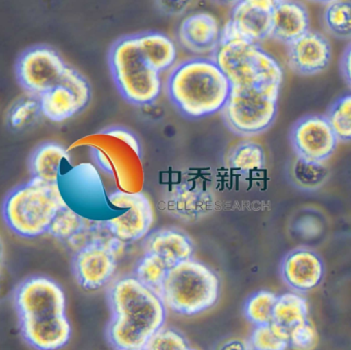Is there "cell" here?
<instances>
[{"instance_id":"cell-1","label":"cell","mask_w":351,"mask_h":350,"mask_svg":"<svg viewBox=\"0 0 351 350\" xmlns=\"http://www.w3.org/2000/svg\"><path fill=\"white\" fill-rule=\"evenodd\" d=\"M108 301L112 319L108 337L117 350L145 347L165 325L168 310L159 292L141 283L134 275L112 282Z\"/></svg>"},{"instance_id":"cell-2","label":"cell","mask_w":351,"mask_h":350,"mask_svg":"<svg viewBox=\"0 0 351 350\" xmlns=\"http://www.w3.org/2000/svg\"><path fill=\"white\" fill-rule=\"evenodd\" d=\"M231 84L213 58L195 57L170 72L167 92L178 110L191 119L209 117L223 110Z\"/></svg>"},{"instance_id":"cell-3","label":"cell","mask_w":351,"mask_h":350,"mask_svg":"<svg viewBox=\"0 0 351 350\" xmlns=\"http://www.w3.org/2000/svg\"><path fill=\"white\" fill-rule=\"evenodd\" d=\"M67 205L60 187L32 177L10 191L3 204V216L12 232L23 238L47 234L58 212Z\"/></svg>"},{"instance_id":"cell-4","label":"cell","mask_w":351,"mask_h":350,"mask_svg":"<svg viewBox=\"0 0 351 350\" xmlns=\"http://www.w3.org/2000/svg\"><path fill=\"white\" fill-rule=\"evenodd\" d=\"M219 288L217 274L192 257L170 268L159 294L167 310L193 316L217 304Z\"/></svg>"},{"instance_id":"cell-5","label":"cell","mask_w":351,"mask_h":350,"mask_svg":"<svg viewBox=\"0 0 351 350\" xmlns=\"http://www.w3.org/2000/svg\"><path fill=\"white\" fill-rule=\"evenodd\" d=\"M213 59L231 86H281L282 84V67L258 43L237 37H221Z\"/></svg>"},{"instance_id":"cell-6","label":"cell","mask_w":351,"mask_h":350,"mask_svg":"<svg viewBox=\"0 0 351 350\" xmlns=\"http://www.w3.org/2000/svg\"><path fill=\"white\" fill-rule=\"evenodd\" d=\"M110 67L119 92L128 102L152 104L161 95V73L143 59L135 35L114 43L110 51Z\"/></svg>"},{"instance_id":"cell-7","label":"cell","mask_w":351,"mask_h":350,"mask_svg":"<svg viewBox=\"0 0 351 350\" xmlns=\"http://www.w3.org/2000/svg\"><path fill=\"white\" fill-rule=\"evenodd\" d=\"M280 86H232L223 108L228 128L240 136H256L272 126Z\"/></svg>"},{"instance_id":"cell-8","label":"cell","mask_w":351,"mask_h":350,"mask_svg":"<svg viewBox=\"0 0 351 350\" xmlns=\"http://www.w3.org/2000/svg\"><path fill=\"white\" fill-rule=\"evenodd\" d=\"M126 243L114 236L91 243L75 251L73 272L77 283L86 290H98L108 285L118 267V259Z\"/></svg>"},{"instance_id":"cell-9","label":"cell","mask_w":351,"mask_h":350,"mask_svg":"<svg viewBox=\"0 0 351 350\" xmlns=\"http://www.w3.org/2000/svg\"><path fill=\"white\" fill-rule=\"evenodd\" d=\"M108 205L126 209L120 215L104 220L110 232L125 243L143 240L151 233L154 208L145 194L114 191L108 196Z\"/></svg>"},{"instance_id":"cell-10","label":"cell","mask_w":351,"mask_h":350,"mask_svg":"<svg viewBox=\"0 0 351 350\" xmlns=\"http://www.w3.org/2000/svg\"><path fill=\"white\" fill-rule=\"evenodd\" d=\"M15 305L20 319L66 314L64 290L47 276H32L21 282L16 290Z\"/></svg>"},{"instance_id":"cell-11","label":"cell","mask_w":351,"mask_h":350,"mask_svg":"<svg viewBox=\"0 0 351 350\" xmlns=\"http://www.w3.org/2000/svg\"><path fill=\"white\" fill-rule=\"evenodd\" d=\"M67 65L57 51L38 47L26 51L17 64V78L27 94L40 97L62 82Z\"/></svg>"},{"instance_id":"cell-12","label":"cell","mask_w":351,"mask_h":350,"mask_svg":"<svg viewBox=\"0 0 351 350\" xmlns=\"http://www.w3.org/2000/svg\"><path fill=\"white\" fill-rule=\"evenodd\" d=\"M291 145L295 154L308 160L326 162L338 146L339 140L324 115L301 117L291 128Z\"/></svg>"},{"instance_id":"cell-13","label":"cell","mask_w":351,"mask_h":350,"mask_svg":"<svg viewBox=\"0 0 351 350\" xmlns=\"http://www.w3.org/2000/svg\"><path fill=\"white\" fill-rule=\"evenodd\" d=\"M274 0H239L231 19L221 29V37H237L260 43L270 37Z\"/></svg>"},{"instance_id":"cell-14","label":"cell","mask_w":351,"mask_h":350,"mask_svg":"<svg viewBox=\"0 0 351 350\" xmlns=\"http://www.w3.org/2000/svg\"><path fill=\"white\" fill-rule=\"evenodd\" d=\"M59 187L67 205L73 204L85 209H98L108 203L100 175L91 164L84 163L62 174Z\"/></svg>"},{"instance_id":"cell-15","label":"cell","mask_w":351,"mask_h":350,"mask_svg":"<svg viewBox=\"0 0 351 350\" xmlns=\"http://www.w3.org/2000/svg\"><path fill=\"white\" fill-rule=\"evenodd\" d=\"M280 272L283 281L293 292L304 294L322 283L324 264L313 249L298 247L283 257Z\"/></svg>"},{"instance_id":"cell-16","label":"cell","mask_w":351,"mask_h":350,"mask_svg":"<svg viewBox=\"0 0 351 350\" xmlns=\"http://www.w3.org/2000/svg\"><path fill=\"white\" fill-rule=\"evenodd\" d=\"M332 58L330 41L324 35L309 30L287 45L291 69L302 75H315L328 68Z\"/></svg>"},{"instance_id":"cell-17","label":"cell","mask_w":351,"mask_h":350,"mask_svg":"<svg viewBox=\"0 0 351 350\" xmlns=\"http://www.w3.org/2000/svg\"><path fill=\"white\" fill-rule=\"evenodd\" d=\"M163 204L164 210L172 218L194 222L206 218L215 210V198L207 189L182 183L168 191Z\"/></svg>"},{"instance_id":"cell-18","label":"cell","mask_w":351,"mask_h":350,"mask_svg":"<svg viewBox=\"0 0 351 350\" xmlns=\"http://www.w3.org/2000/svg\"><path fill=\"white\" fill-rule=\"evenodd\" d=\"M221 38L219 21L209 12H195L186 16L178 29L182 47L196 55L215 53Z\"/></svg>"},{"instance_id":"cell-19","label":"cell","mask_w":351,"mask_h":350,"mask_svg":"<svg viewBox=\"0 0 351 350\" xmlns=\"http://www.w3.org/2000/svg\"><path fill=\"white\" fill-rule=\"evenodd\" d=\"M24 340L36 350H59L71 337V325L66 314L46 318L20 319Z\"/></svg>"},{"instance_id":"cell-20","label":"cell","mask_w":351,"mask_h":350,"mask_svg":"<svg viewBox=\"0 0 351 350\" xmlns=\"http://www.w3.org/2000/svg\"><path fill=\"white\" fill-rule=\"evenodd\" d=\"M307 8L298 0H277L272 12L270 37L289 45L310 30Z\"/></svg>"},{"instance_id":"cell-21","label":"cell","mask_w":351,"mask_h":350,"mask_svg":"<svg viewBox=\"0 0 351 350\" xmlns=\"http://www.w3.org/2000/svg\"><path fill=\"white\" fill-rule=\"evenodd\" d=\"M145 253L161 257L169 268L192 259L194 244L190 237L173 228L159 229L145 238Z\"/></svg>"},{"instance_id":"cell-22","label":"cell","mask_w":351,"mask_h":350,"mask_svg":"<svg viewBox=\"0 0 351 350\" xmlns=\"http://www.w3.org/2000/svg\"><path fill=\"white\" fill-rule=\"evenodd\" d=\"M135 38L143 59L160 73L176 65L178 47L168 35L158 31H147L135 35Z\"/></svg>"},{"instance_id":"cell-23","label":"cell","mask_w":351,"mask_h":350,"mask_svg":"<svg viewBox=\"0 0 351 350\" xmlns=\"http://www.w3.org/2000/svg\"><path fill=\"white\" fill-rule=\"evenodd\" d=\"M65 163H71L66 148L57 142H45L38 145L30 156L32 177L58 185Z\"/></svg>"},{"instance_id":"cell-24","label":"cell","mask_w":351,"mask_h":350,"mask_svg":"<svg viewBox=\"0 0 351 350\" xmlns=\"http://www.w3.org/2000/svg\"><path fill=\"white\" fill-rule=\"evenodd\" d=\"M43 117L55 123H62L83 110L77 96L64 84L51 89L40 96Z\"/></svg>"},{"instance_id":"cell-25","label":"cell","mask_w":351,"mask_h":350,"mask_svg":"<svg viewBox=\"0 0 351 350\" xmlns=\"http://www.w3.org/2000/svg\"><path fill=\"white\" fill-rule=\"evenodd\" d=\"M308 303L300 292H289L277 296L271 323L287 333L308 318Z\"/></svg>"},{"instance_id":"cell-26","label":"cell","mask_w":351,"mask_h":350,"mask_svg":"<svg viewBox=\"0 0 351 350\" xmlns=\"http://www.w3.org/2000/svg\"><path fill=\"white\" fill-rule=\"evenodd\" d=\"M289 178L298 189L314 191L324 187L330 176V170L326 162L308 160L295 156L291 163Z\"/></svg>"},{"instance_id":"cell-27","label":"cell","mask_w":351,"mask_h":350,"mask_svg":"<svg viewBox=\"0 0 351 350\" xmlns=\"http://www.w3.org/2000/svg\"><path fill=\"white\" fill-rule=\"evenodd\" d=\"M322 20L332 36L351 39V0H332L326 3Z\"/></svg>"},{"instance_id":"cell-28","label":"cell","mask_w":351,"mask_h":350,"mask_svg":"<svg viewBox=\"0 0 351 350\" xmlns=\"http://www.w3.org/2000/svg\"><path fill=\"white\" fill-rule=\"evenodd\" d=\"M266 163L264 150L252 141L240 142L229 156L230 167L240 174H250L264 168Z\"/></svg>"},{"instance_id":"cell-29","label":"cell","mask_w":351,"mask_h":350,"mask_svg":"<svg viewBox=\"0 0 351 350\" xmlns=\"http://www.w3.org/2000/svg\"><path fill=\"white\" fill-rule=\"evenodd\" d=\"M43 117L40 97L27 94L15 101L8 113V125L14 131L32 127Z\"/></svg>"},{"instance_id":"cell-30","label":"cell","mask_w":351,"mask_h":350,"mask_svg":"<svg viewBox=\"0 0 351 350\" xmlns=\"http://www.w3.org/2000/svg\"><path fill=\"white\" fill-rule=\"evenodd\" d=\"M89 218L82 215L71 206L65 205L51 224L48 234L66 244L87 224Z\"/></svg>"},{"instance_id":"cell-31","label":"cell","mask_w":351,"mask_h":350,"mask_svg":"<svg viewBox=\"0 0 351 350\" xmlns=\"http://www.w3.org/2000/svg\"><path fill=\"white\" fill-rule=\"evenodd\" d=\"M169 269L161 257L145 253L135 267L134 276L141 283L159 292Z\"/></svg>"},{"instance_id":"cell-32","label":"cell","mask_w":351,"mask_h":350,"mask_svg":"<svg viewBox=\"0 0 351 350\" xmlns=\"http://www.w3.org/2000/svg\"><path fill=\"white\" fill-rule=\"evenodd\" d=\"M277 296L270 290H258L248 298L244 306L246 318L256 325H268L272 321Z\"/></svg>"},{"instance_id":"cell-33","label":"cell","mask_w":351,"mask_h":350,"mask_svg":"<svg viewBox=\"0 0 351 350\" xmlns=\"http://www.w3.org/2000/svg\"><path fill=\"white\" fill-rule=\"evenodd\" d=\"M248 341L254 350H287L289 347L287 333L272 323L254 327Z\"/></svg>"},{"instance_id":"cell-34","label":"cell","mask_w":351,"mask_h":350,"mask_svg":"<svg viewBox=\"0 0 351 350\" xmlns=\"http://www.w3.org/2000/svg\"><path fill=\"white\" fill-rule=\"evenodd\" d=\"M326 119L339 141H351V93L332 103Z\"/></svg>"},{"instance_id":"cell-35","label":"cell","mask_w":351,"mask_h":350,"mask_svg":"<svg viewBox=\"0 0 351 350\" xmlns=\"http://www.w3.org/2000/svg\"><path fill=\"white\" fill-rule=\"evenodd\" d=\"M147 350H194L180 331L164 325L147 342Z\"/></svg>"},{"instance_id":"cell-36","label":"cell","mask_w":351,"mask_h":350,"mask_svg":"<svg viewBox=\"0 0 351 350\" xmlns=\"http://www.w3.org/2000/svg\"><path fill=\"white\" fill-rule=\"evenodd\" d=\"M289 347L293 350H314L318 344V335L310 320L305 321L289 333Z\"/></svg>"},{"instance_id":"cell-37","label":"cell","mask_w":351,"mask_h":350,"mask_svg":"<svg viewBox=\"0 0 351 350\" xmlns=\"http://www.w3.org/2000/svg\"><path fill=\"white\" fill-rule=\"evenodd\" d=\"M61 84L69 89L77 96L82 108H85L91 99V88L89 82L77 70L67 67Z\"/></svg>"},{"instance_id":"cell-38","label":"cell","mask_w":351,"mask_h":350,"mask_svg":"<svg viewBox=\"0 0 351 350\" xmlns=\"http://www.w3.org/2000/svg\"><path fill=\"white\" fill-rule=\"evenodd\" d=\"M295 231L305 239H314L319 236L324 231V224L322 220L317 216L308 215L301 216L295 222Z\"/></svg>"},{"instance_id":"cell-39","label":"cell","mask_w":351,"mask_h":350,"mask_svg":"<svg viewBox=\"0 0 351 350\" xmlns=\"http://www.w3.org/2000/svg\"><path fill=\"white\" fill-rule=\"evenodd\" d=\"M102 134H106V135L112 136V137L122 140L123 142L128 144V145L132 148V150H134L137 156H141V143H139L136 136H135L132 132L129 131V130L122 127H112L102 131Z\"/></svg>"},{"instance_id":"cell-40","label":"cell","mask_w":351,"mask_h":350,"mask_svg":"<svg viewBox=\"0 0 351 350\" xmlns=\"http://www.w3.org/2000/svg\"><path fill=\"white\" fill-rule=\"evenodd\" d=\"M156 3L163 14L176 16L186 12L192 0H156Z\"/></svg>"},{"instance_id":"cell-41","label":"cell","mask_w":351,"mask_h":350,"mask_svg":"<svg viewBox=\"0 0 351 350\" xmlns=\"http://www.w3.org/2000/svg\"><path fill=\"white\" fill-rule=\"evenodd\" d=\"M213 350H254L250 341L239 337H230L221 340L215 345Z\"/></svg>"},{"instance_id":"cell-42","label":"cell","mask_w":351,"mask_h":350,"mask_svg":"<svg viewBox=\"0 0 351 350\" xmlns=\"http://www.w3.org/2000/svg\"><path fill=\"white\" fill-rule=\"evenodd\" d=\"M341 70L347 84L351 86V43L347 47L341 60Z\"/></svg>"},{"instance_id":"cell-43","label":"cell","mask_w":351,"mask_h":350,"mask_svg":"<svg viewBox=\"0 0 351 350\" xmlns=\"http://www.w3.org/2000/svg\"><path fill=\"white\" fill-rule=\"evenodd\" d=\"M92 152H93L94 160L97 163L98 166L106 172L112 173V166H110V160H108L106 154L101 150H97V148H93Z\"/></svg>"},{"instance_id":"cell-44","label":"cell","mask_w":351,"mask_h":350,"mask_svg":"<svg viewBox=\"0 0 351 350\" xmlns=\"http://www.w3.org/2000/svg\"><path fill=\"white\" fill-rule=\"evenodd\" d=\"M5 244H3V239H1V237H0V275H1V272H3V266H5Z\"/></svg>"},{"instance_id":"cell-45","label":"cell","mask_w":351,"mask_h":350,"mask_svg":"<svg viewBox=\"0 0 351 350\" xmlns=\"http://www.w3.org/2000/svg\"><path fill=\"white\" fill-rule=\"evenodd\" d=\"M219 1L223 4H231V5H235L239 0H219Z\"/></svg>"},{"instance_id":"cell-46","label":"cell","mask_w":351,"mask_h":350,"mask_svg":"<svg viewBox=\"0 0 351 350\" xmlns=\"http://www.w3.org/2000/svg\"><path fill=\"white\" fill-rule=\"evenodd\" d=\"M311 1L318 2V3H324L326 5L328 2L332 1V0H311Z\"/></svg>"},{"instance_id":"cell-47","label":"cell","mask_w":351,"mask_h":350,"mask_svg":"<svg viewBox=\"0 0 351 350\" xmlns=\"http://www.w3.org/2000/svg\"><path fill=\"white\" fill-rule=\"evenodd\" d=\"M127 350H147V349L145 347H143V348H135V349H127Z\"/></svg>"},{"instance_id":"cell-48","label":"cell","mask_w":351,"mask_h":350,"mask_svg":"<svg viewBox=\"0 0 351 350\" xmlns=\"http://www.w3.org/2000/svg\"><path fill=\"white\" fill-rule=\"evenodd\" d=\"M274 1H277V0H274Z\"/></svg>"}]
</instances>
